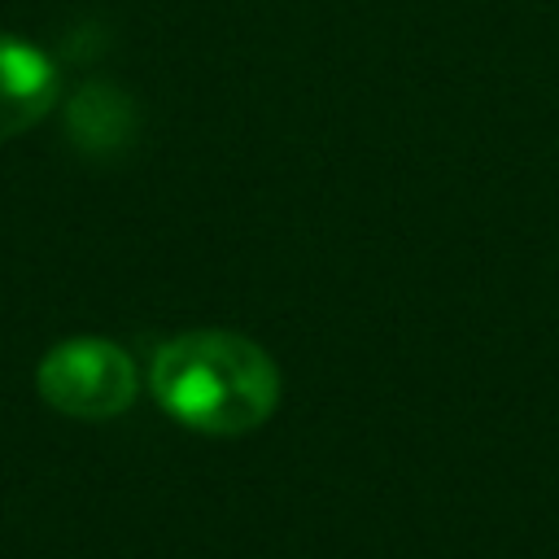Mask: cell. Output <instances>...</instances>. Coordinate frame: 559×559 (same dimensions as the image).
<instances>
[{"mask_svg": "<svg viewBox=\"0 0 559 559\" xmlns=\"http://www.w3.org/2000/svg\"><path fill=\"white\" fill-rule=\"evenodd\" d=\"M148 389L183 428L205 437H245L275 415L284 380L258 341L227 328H197L170 336L153 354Z\"/></svg>", "mask_w": 559, "mask_h": 559, "instance_id": "cell-1", "label": "cell"}, {"mask_svg": "<svg viewBox=\"0 0 559 559\" xmlns=\"http://www.w3.org/2000/svg\"><path fill=\"white\" fill-rule=\"evenodd\" d=\"M57 100V66L26 39L0 35V140L35 127Z\"/></svg>", "mask_w": 559, "mask_h": 559, "instance_id": "cell-3", "label": "cell"}, {"mask_svg": "<svg viewBox=\"0 0 559 559\" xmlns=\"http://www.w3.org/2000/svg\"><path fill=\"white\" fill-rule=\"evenodd\" d=\"M131 131H135V114H131V100L118 87L87 83L70 100V140L83 153H114L131 140Z\"/></svg>", "mask_w": 559, "mask_h": 559, "instance_id": "cell-4", "label": "cell"}, {"mask_svg": "<svg viewBox=\"0 0 559 559\" xmlns=\"http://www.w3.org/2000/svg\"><path fill=\"white\" fill-rule=\"evenodd\" d=\"M39 397L74 419H114L135 402V362L100 336H70L39 358Z\"/></svg>", "mask_w": 559, "mask_h": 559, "instance_id": "cell-2", "label": "cell"}]
</instances>
